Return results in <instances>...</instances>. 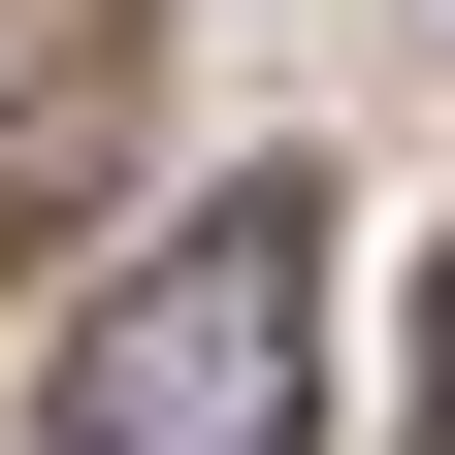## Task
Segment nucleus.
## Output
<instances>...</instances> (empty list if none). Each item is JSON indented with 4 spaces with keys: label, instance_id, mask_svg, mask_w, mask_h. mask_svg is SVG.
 <instances>
[{
    "label": "nucleus",
    "instance_id": "1",
    "mask_svg": "<svg viewBox=\"0 0 455 455\" xmlns=\"http://www.w3.org/2000/svg\"><path fill=\"white\" fill-rule=\"evenodd\" d=\"M293 423H325V228L293 196H196L66 325V455H293Z\"/></svg>",
    "mask_w": 455,
    "mask_h": 455
},
{
    "label": "nucleus",
    "instance_id": "2",
    "mask_svg": "<svg viewBox=\"0 0 455 455\" xmlns=\"http://www.w3.org/2000/svg\"><path fill=\"white\" fill-rule=\"evenodd\" d=\"M423 455H455V390H423Z\"/></svg>",
    "mask_w": 455,
    "mask_h": 455
}]
</instances>
